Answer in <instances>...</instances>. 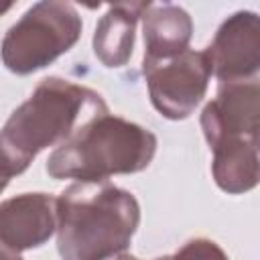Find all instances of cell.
Instances as JSON below:
<instances>
[{"instance_id":"9c48e42d","label":"cell","mask_w":260,"mask_h":260,"mask_svg":"<svg viewBox=\"0 0 260 260\" xmlns=\"http://www.w3.org/2000/svg\"><path fill=\"white\" fill-rule=\"evenodd\" d=\"M144 65L173 59L187 51L193 22L187 10L177 4H150L142 14Z\"/></svg>"},{"instance_id":"5bb4252c","label":"cell","mask_w":260,"mask_h":260,"mask_svg":"<svg viewBox=\"0 0 260 260\" xmlns=\"http://www.w3.org/2000/svg\"><path fill=\"white\" fill-rule=\"evenodd\" d=\"M8 181H10V177H6V175H4L2 171H0V193L4 191V187L8 185Z\"/></svg>"},{"instance_id":"30bf717a","label":"cell","mask_w":260,"mask_h":260,"mask_svg":"<svg viewBox=\"0 0 260 260\" xmlns=\"http://www.w3.org/2000/svg\"><path fill=\"white\" fill-rule=\"evenodd\" d=\"M148 6L150 2H120L102 16L93 35V51L106 67H120L130 59L136 22Z\"/></svg>"},{"instance_id":"7c38bea8","label":"cell","mask_w":260,"mask_h":260,"mask_svg":"<svg viewBox=\"0 0 260 260\" xmlns=\"http://www.w3.org/2000/svg\"><path fill=\"white\" fill-rule=\"evenodd\" d=\"M156 260H228V256L215 242L197 238V240L187 242L175 254L165 256V258H156Z\"/></svg>"},{"instance_id":"5b68a950","label":"cell","mask_w":260,"mask_h":260,"mask_svg":"<svg viewBox=\"0 0 260 260\" xmlns=\"http://www.w3.org/2000/svg\"><path fill=\"white\" fill-rule=\"evenodd\" d=\"M148 93L154 108L171 120L187 118L201 102L211 75L205 51H183L181 55L144 65Z\"/></svg>"},{"instance_id":"6da1fadb","label":"cell","mask_w":260,"mask_h":260,"mask_svg":"<svg viewBox=\"0 0 260 260\" xmlns=\"http://www.w3.org/2000/svg\"><path fill=\"white\" fill-rule=\"evenodd\" d=\"M106 112L100 93L59 77L43 79L0 130V171L6 177L22 173L43 148L65 142Z\"/></svg>"},{"instance_id":"4fadbf2b","label":"cell","mask_w":260,"mask_h":260,"mask_svg":"<svg viewBox=\"0 0 260 260\" xmlns=\"http://www.w3.org/2000/svg\"><path fill=\"white\" fill-rule=\"evenodd\" d=\"M0 260H22V258H20V252L8 248V246L0 240Z\"/></svg>"},{"instance_id":"8fae6325","label":"cell","mask_w":260,"mask_h":260,"mask_svg":"<svg viewBox=\"0 0 260 260\" xmlns=\"http://www.w3.org/2000/svg\"><path fill=\"white\" fill-rule=\"evenodd\" d=\"M213 177L228 193H244L258 183V142L234 140L213 146Z\"/></svg>"},{"instance_id":"52a82bcc","label":"cell","mask_w":260,"mask_h":260,"mask_svg":"<svg viewBox=\"0 0 260 260\" xmlns=\"http://www.w3.org/2000/svg\"><path fill=\"white\" fill-rule=\"evenodd\" d=\"M211 73L221 81H244L256 75L260 65V22L250 10L232 14L205 49Z\"/></svg>"},{"instance_id":"8992f818","label":"cell","mask_w":260,"mask_h":260,"mask_svg":"<svg viewBox=\"0 0 260 260\" xmlns=\"http://www.w3.org/2000/svg\"><path fill=\"white\" fill-rule=\"evenodd\" d=\"M258 98L256 79L221 85L217 98L209 102L201 114V128L211 148L234 140L258 142Z\"/></svg>"},{"instance_id":"7a4b0ae2","label":"cell","mask_w":260,"mask_h":260,"mask_svg":"<svg viewBox=\"0 0 260 260\" xmlns=\"http://www.w3.org/2000/svg\"><path fill=\"white\" fill-rule=\"evenodd\" d=\"M138 221L134 195L102 181H79L55 199L57 248L63 260H108L120 254Z\"/></svg>"},{"instance_id":"9a60e30c","label":"cell","mask_w":260,"mask_h":260,"mask_svg":"<svg viewBox=\"0 0 260 260\" xmlns=\"http://www.w3.org/2000/svg\"><path fill=\"white\" fill-rule=\"evenodd\" d=\"M12 8V4L10 2H0V14H4V12H8Z\"/></svg>"},{"instance_id":"2e32d148","label":"cell","mask_w":260,"mask_h":260,"mask_svg":"<svg viewBox=\"0 0 260 260\" xmlns=\"http://www.w3.org/2000/svg\"><path fill=\"white\" fill-rule=\"evenodd\" d=\"M118 260H138V258L136 256H120Z\"/></svg>"},{"instance_id":"3957f363","label":"cell","mask_w":260,"mask_h":260,"mask_svg":"<svg viewBox=\"0 0 260 260\" xmlns=\"http://www.w3.org/2000/svg\"><path fill=\"white\" fill-rule=\"evenodd\" d=\"M154 150L156 136L150 130L106 112L77 128L51 152L47 173L53 179L95 183L146 169Z\"/></svg>"},{"instance_id":"ba28073f","label":"cell","mask_w":260,"mask_h":260,"mask_svg":"<svg viewBox=\"0 0 260 260\" xmlns=\"http://www.w3.org/2000/svg\"><path fill=\"white\" fill-rule=\"evenodd\" d=\"M55 232V199L47 193H22L0 203V240L16 250L45 244Z\"/></svg>"},{"instance_id":"277c9868","label":"cell","mask_w":260,"mask_h":260,"mask_svg":"<svg viewBox=\"0 0 260 260\" xmlns=\"http://www.w3.org/2000/svg\"><path fill=\"white\" fill-rule=\"evenodd\" d=\"M81 35V16L69 2H37L2 41L4 65L18 75L43 69L67 53Z\"/></svg>"}]
</instances>
